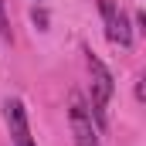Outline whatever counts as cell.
<instances>
[{
	"label": "cell",
	"instance_id": "1",
	"mask_svg": "<svg viewBox=\"0 0 146 146\" xmlns=\"http://www.w3.org/2000/svg\"><path fill=\"white\" fill-rule=\"evenodd\" d=\"M88 75H92V115H95V122L102 126L106 122V106H109V99H112V92H115V85H112V75L109 68L88 51Z\"/></svg>",
	"mask_w": 146,
	"mask_h": 146
},
{
	"label": "cell",
	"instance_id": "2",
	"mask_svg": "<svg viewBox=\"0 0 146 146\" xmlns=\"http://www.w3.org/2000/svg\"><path fill=\"white\" fill-rule=\"evenodd\" d=\"M99 10H102V21H106V37L119 48H129L133 44V31H129V17L126 10L115 7V0H99Z\"/></svg>",
	"mask_w": 146,
	"mask_h": 146
},
{
	"label": "cell",
	"instance_id": "3",
	"mask_svg": "<svg viewBox=\"0 0 146 146\" xmlns=\"http://www.w3.org/2000/svg\"><path fill=\"white\" fill-rule=\"evenodd\" d=\"M68 119H72V136H75V146H99L95 126H92V112L85 109L82 95H72V109H68Z\"/></svg>",
	"mask_w": 146,
	"mask_h": 146
},
{
	"label": "cell",
	"instance_id": "4",
	"mask_svg": "<svg viewBox=\"0 0 146 146\" xmlns=\"http://www.w3.org/2000/svg\"><path fill=\"white\" fill-rule=\"evenodd\" d=\"M3 119H7V129H10L14 146H34L31 126H27V109H24L21 99H7L3 102Z\"/></svg>",
	"mask_w": 146,
	"mask_h": 146
},
{
	"label": "cell",
	"instance_id": "5",
	"mask_svg": "<svg viewBox=\"0 0 146 146\" xmlns=\"http://www.w3.org/2000/svg\"><path fill=\"white\" fill-rule=\"evenodd\" d=\"M0 34L10 41V24H7V14H3V0H0Z\"/></svg>",
	"mask_w": 146,
	"mask_h": 146
}]
</instances>
